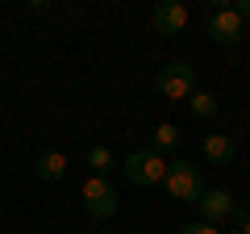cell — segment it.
I'll return each instance as SVG.
<instances>
[{"instance_id":"10","label":"cell","mask_w":250,"mask_h":234,"mask_svg":"<svg viewBox=\"0 0 250 234\" xmlns=\"http://www.w3.org/2000/svg\"><path fill=\"white\" fill-rule=\"evenodd\" d=\"M171 146H179V130L171 126V121H163V126L150 134V151H171Z\"/></svg>"},{"instance_id":"7","label":"cell","mask_w":250,"mask_h":234,"mask_svg":"<svg viewBox=\"0 0 250 234\" xmlns=\"http://www.w3.org/2000/svg\"><path fill=\"white\" fill-rule=\"evenodd\" d=\"M233 192L229 188H208L205 197L196 201V209H200V222H208V226H217V222H225V217L233 213Z\"/></svg>"},{"instance_id":"5","label":"cell","mask_w":250,"mask_h":234,"mask_svg":"<svg viewBox=\"0 0 250 234\" xmlns=\"http://www.w3.org/2000/svg\"><path fill=\"white\" fill-rule=\"evenodd\" d=\"M192 88H196V67H192V63H167L159 71V92L167 100L192 96Z\"/></svg>"},{"instance_id":"9","label":"cell","mask_w":250,"mask_h":234,"mask_svg":"<svg viewBox=\"0 0 250 234\" xmlns=\"http://www.w3.org/2000/svg\"><path fill=\"white\" fill-rule=\"evenodd\" d=\"M200 151L208 155V163H233V142L225 134H205V142H200Z\"/></svg>"},{"instance_id":"12","label":"cell","mask_w":250,"mask_h":234,"mask_svg":"<svg viewBox=\"0 0 250 234\" xmlns=\"http://www.w3.org/2000/svg\"><path fill=\"white\" fill-rule=\"evenodd\" d=\"M192 113L196 117H213L217 113V96L213 92H196V96H192Z\"/></svg>"},{"instance_id":"6","label":"cell","mask_w":250,"mask_h":234,"mask_svg":"<svg viewBox=\"0 0 250 234\" xmlns=\"http://www.w3.org/2000/svg\"><path fill=\"white\" fill-rule=\"evenodd\" d=\"M150 25H154V34H163V38H175L179 29L188 25V9L179 4V0H163V4H154V13H150Z\"/></svg>"},{"instance_id":"14","label":"cell","mask_w":250,"mask_h":234,"mask_svg":"<svg viewBox=\"0 0 250 234\" xmlns=\"http://www.w3.org/2000/svg\"><path fill=\"white\" fill-rule=\"evenodd\" d=\"M179 234H221V230H217V226H208V222H188Z\"/></svg>"},{"instance_id":"11","label":"cell","mask_w":250,"mask_h":234,"mask_svg":"<svg viewBox=\"0 0 250 234\" xmlns=\"http://www.w3.org/2000/svg\"><path fill=\"white\" fill-rule=\"evenodd\" d=\"M88 167H92V176H108L113 151H108V146H88Z\"/></svg>"},{"instance_id":"2","label":"cell","mask_w":250,"mask_h":234,"mask_svg":"<svg viewBox=\"0 0 250 234\" xmlns=\"http://www.w3.org/2000/svg\"><path fill=\"white\" fill-rule=\"evenodd\" d=\"M80 197H83V209H88L92 217H113L117 213V192H113V184H108V176H88L83 188H80Z\"/></svg>"},{"instance_id":"8","label":"cell","mask_w":250,"mask_h":234,"mask_svg":"<svg viewBox=\"0 0 250 234\" xmlns=\"http://www.w3.org/2000/svg\"><path fill=\"white\" fill-rule=\"evenodd\" d=\"M62 176H67V155L62 151H42L38 155V180L54 184V180H62Z\"/></svg>"},{"instance_id":"13","label":"cell","mask_w":250,"mask_h":234,"mask_svg":"<svg viewBox=\"0 0 250 234\" xmlns=\"http://www.w3.org/2000/svg\"><path fill=\"white\" fill-rule=\"evenodd\" d=\"M229 217L238 222V234H250V209H246V205H233Z\"/></svg>"},{"instance_id":"1","label":"cell","mask_w":250,"mask_h":234,"mask_svg":"<svg viewBox=\"0 0 250 234\" xmlns=\"http://www.w3.org/2000/svg\"><path fill=\"white\" fill-rule=\"evenodd\" d=\"M163 184H167V192L175 201H192V205H196V201L205 197V176H200L196 163H188V159H171Z\"/></svg>"},{"instance_id":"15","label":"cell","mask_w":250,"mask_h":234,"mask_svg":"<svg viewBox=\"0 0 250 234\" xmlns=\"http://www.w3.org/2000/svg\"><path fill=\"white\" fill-rule=\"evenodd\" d=\"M229 9H233V13L242 17V25L250 21V0H229Z\"/></svg>"},{"instance_id":"4","label":"cell","mask_w":250,"mask_h":234,"mask_svg":"<svg viewBox=\"0 0 250 234\" xmlns=\"http://www.w3.org/2000/svg\"><path fill=\"white\" fill-rule=\"evenodd\" d=\"M242 34H246V25H242V17L229 9V0H213V17H208V38H213L217 46H229V42H238Z\"/></svg>"},{"instance_id":"3","label":"cell","mask_w":250,"mask_h":234,"mask_svg":"<svg viewBox=\"0 0 250 234\" xmlns=\"http://www.w3.org/2000/svg\"><path fill=\"white\" fill-rule=\"evenodd\" d=\"M125 176L134 184H163V176H167V159H163L159 151H134L129 159H125Z\"/></svg>"}]
</instances>
